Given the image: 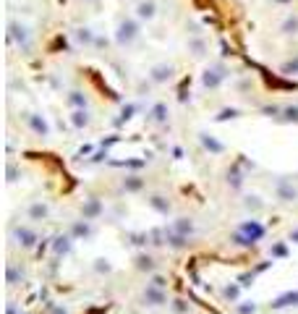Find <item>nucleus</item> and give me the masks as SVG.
Here are the masks:
<instances>
[{
    "label": "nucleus",
    "instance_id": "nucleus-37",
    "mask_svg": "<svg viewBox=\"0 0 298 314\" xmlns=\"http://www.w3.org/2000/svg\"><path fill=\"white\" fill-rule=\"evenodd\" d=\"M227 118H238V110L231 107V110H222V113L217 116V121H227Z\"/></svg>",
    "mask_w": 298,
    "mask_h": 314
},
{
    "label": "nucleus",
    "instance_id": "nucleus-21",
    "mask_svg": "<svg viewBox=\"0 0 298 314\" xmlns=\"http://www.w3.org/2000/svg\"><path fill=\"white\" fill-rule=\"evenodd\" d=\"M136 16H139L142 21H152L157 16V3L154 0H142L139 8H136Z\"/></svg>",
    "mask_w": 298,
    "mask_h": 314
},
{
    "label": "nucleus",
    "instance_id": "nucleus-23",
    "mask_svg": "<svg viewBox=\"0 0 298 314\" xmlns=\"http://www.w3.org/2000/svg\"><path fill=\"white\" fill-rule=\"evenodd\" d=\"M241 165L243 163H236L231 170H227V186H231V189H243V170H241Z\"/></svg>",
    "mask_w": 298,
    "mask_h": 314
},
{
    "label": "nucleus",
    "instance_id": "nucleus-5",
    "mask_svg": "<svg viewBox=\"0 0 298 314\" xmlns=\"http://www.w3.org/2000/svg\"><path fill=\"white\" fill-rule=\"evenodd\" d=\"M24 121L32 128L34 137H42V139L50 137V123H48V118H44L42 113H24Z\"/></svg>",
    "mask_w": 298,
    "mask_h": 314
},
{
    "label": "nucleus",
    "instance_id": "nucleus-15",
    "mask_svg": "<svg viewBox=\"0 0 298 314\" xmlns=\"http://www.w3.org/2000/svg\"><path fill=\"white\" fill-rule=\"evenodd\" d=\"M165 246H168V249H173V252H183L189 246V236H180L173 228H165Z\"/></svg>",
    "mask_w": 298,
    "mask_h": 314
},
{
    "label": "nucleus",
    "instance_id": "nucleus-43",
    "mask_svg": "<svg viewBox=\"0 0 298 314\" xmlns=\"http://www.w3.org/2000/svg\"><path fill=\"white\" fill-rule=\"evenodd\" d=\"M21 314H29V311H21Z\"/></svg>",
    "mask_w": 298,
    "mask_h": 314
},
{
    "label": "nucleus",
    "instance_id": "nucleus-9",
    "mask_svg": "<svg viewBox=\"0 0 298 314\" xmlns=\"http://www.w3.org/2000/svg\"><path fill=\"white\" fill-rule=\"evenodd\" d=\"M102 212H105V205L97 196L84 199V205H81V217L84 220H97V217H102Z\"/></svg>",
    "mask_w": 298,
    "mask_h": 314
},
{
    "label": "nucleus",
    "instance_id": "nucleus-8",
    "mask_svg": "<svg viewBox=\"0 0 298 314\" xmlns=\"http://www.w3.org/2000/svg\"><path fill=\"white\" fill-rule=\"evenodd\" d=\"M147 205H149V210H154L157 215H163V217H168L173 212V205H170V199L165 194H149Z\"/></svg>",
    "mask_w": 298,
    "mask_h": 314
},
{
    "label": "nucleus",
    "instance_id": "nucleus-33",
    "mask_svg": "<svg viewBox=\"0 0 298 314\" xmlns=\"http://www.w3.org/2000/svg\"><path fill=\"white\" fill-rule=\"evenodd\" d=\"M257 309H259V306H257L254 301H241V304H236V311H238V314H257Z\"/></svg>",
    "mask_w": 298,
    "mask_h": 314
},
{
    "label": "nucleus",
    "instance_id": "nucleus-10",
    "mask_svg": "<svg viewBox=\"0 0 298 314\" xmlns=\"http://www.w3.org/2000/svg\"><path fill=\"white\" fill-rule=\"evenodd\" d=\"M199 144L204 147V152H210V154H225V149H227L220 139H215L207 131H199Z\"/></svg>",
    "mask_w": 298,
    "mask_h": 314
},
{
    "label": "nucleus",
    "instance_id": "nucleus-31",
    "mask_svg": "<svg viewBox=\"0 0 298 314\" xmlns=\"http://www.w3.org/2000/svg\"><path fill=\"white\" fill-rule=\"evenodd\" d=\"M95 273H97V275H110V273H112V264H110V259H105V257L95 259Z\"/></svg>",
    "mask_w": 298,
    "mask_h": 314
},
{
    "label": "nucleus",
    "instance_id": "nucleus-22",
    "mask_svg": "<svg viewBox=\"0 0 298 314\" xmlns=\"http://www.w3.org/2000/svg\"><path fill=\"white\" fill-rule=\"evenodd\" d=\"M65 102H68V107H74V110H81V107H86V110H89V97H86L84 92H79V89L68 92Z\"/></svg>",
    "mask_w": 298,
    "mask_h": 314
},
{
    "label": "nucleus",
    "instance_id": "nucleus-28",
    "mask_svg": "<svg viewBox=\"0 0 298 314\" xmlns=\"http://www.w3.org/2000/svg\"><path fill=\"white\" fill-rule=\"evenodd\" d=\"M6 280H8V285H18L21 280H24V270H18V267L11 262L6 267Z\"/></svg>",
    "mask_w": 298,
    "mask_h": 314
},
{
    "label": "nucleus",
    "instance_id": "nucleus-25",
    "mask_svg": "<svg viewBox=\"0 0 298 314\" xmlns=\"http://www.w3.org/2000/svg\"><path fill=\"white\" fill-rule=\"evenodd\" d=\"M243 210H246V212H251V215L262 212V210H264V201H262V196H257V194H248V196H243Z\"/></svg>",
    "mask_w": 298,
    "mask_h": 314
},
{
    "label": "nucleus",
    "instance_id": "nucleus-24",
    "mask_svg": "<svg viewBox=\"0 0 298 314\" xmlns=\"http://www.w3.org/2000/svg\"><path fill=\"white\" fill-rule=\"evenodd\" d=\"M71 241H74L71 233H68V236H58V238L53 241V252H55V257H63V254L71 252Z\"/></svg>",
    "mask_w": 298,
    "mask_h": 314
},
{
    "label": "nucleus",
    "instance_id": "nucleus-7",
    "mask_svg": "<svg viewBox=\"0 0 298 314\" xmlns=\"http://www.w3.org/2000/svg\"><path fill=\"white\" fill-rule=\"evenodd\" d=\"M13 238H16V243L21 246V249H34V243L39 241L37 233L29 226H16L13 228Z\"/></svg>",
    "mask_w": 298,
    "mask_h": 314
},
{
    "label": "nucleus",
    "instance_id": "nucleus-39",
    "mask_svg": "<svg viewBox=\"0 0 298 314\" xmlns=\"http://www.w3.org/2000/svg\"><path fill=\"white\" fill-rule=\"evenodd\" d=\"M283 71H285V74H290V71L295 74V71H298V60H293V63H288V65H285V69H283Z\"/></svg>",
    "mask_w": 298,
    "mask_h": 314
},
{
    "label": "nucleus",
    "instance_id": "nucleus-3",
    "mask_svg": "<svg viewBox=\"0 0 298 314\" xmlns=\"http://www.w3.org/2000/svg\"><path fill=\"white\" fill-rule=\"evenodd\" d=\"M274 199H278L280 205H293V201L298 199V189L293 186V181H288V178H278V181H274Z\"/></svg>",
    "mask_w": 298,
    "mask_h": 314
},
{
    "label": "nucleus",
    "instance_id": "nucleus-6",
    "mask_svg": "<svg viewBox=\"0 0 298 314\" xmlns=\"http://www.w3.org/2000/svg\"><path fill=\"white\" fill-rule=\"evenodd\" d=\"M227 79V69L222 63H217V65H212V69H207L204 71V79H201V84L207 86V89H217L222 81Z\"/></svg>",
    "mask_w": 298,
    "mask_h": 314
},
{
    "label": "nucleus",
    "instance_id": "nucleus-4",
    "mask_svg": "<svg viewBox=\"0 0 298 314\" xmlns=\"http://www.w3.org/2000/svg\"><path fill=\"white\" fill-rule=\"evenodd\" d=\"M142 301H144V306H165L168 304V294H165V288H159V285H154V283H149L147 288H144V294H142Z\"/></svg>",
    "mask_w": 298,
    "mask_h": 314
},
{
    "label": "nucleus",
    "instance_id": "nucleus-34",
    "mask_svg": "<svg viewBox=\"0 0 298 314\" xmlns=\"http://www.w3.org/2000/svg\"><path fill=\"white\" fill-rule=\"evenodd\" d=\"M283 32H285V34H295V32H298V16H288V18H285Z\"/></svg>",
    "mask_w": 298,
    "mask_h": 314
},
{
    "label": "nucleus",
    "instance_id": "nucleus-30",
    "mask_svg": "<svg viewBox=\"0 0 298 314\" xmlns=\"http://www.w3.org/2000/svg\"><path fill=\"white\" fill-rule=\"evenodd\" d=\"M280 121H285V123H298V105H285L283 113H280Z\"/></svg>",
    "mask_w": 298,
    "mask_h": 314
},
{
    "label": "nucleus",
    "instance_id": "nucleus-14",
    "mask_svg": "<svg viewBox=\"0 0 298 314\" xmlns=\"http://www.w3.org/2000/svg\"><path fill=\"white\" fill-rule=\"evenodd\" d=\"M11 42H16L18 48H29V29L24 27V24H18V21H11Z\"/></svg>",
    "mask_w": 298,
    "mask_h": 314
},
{
    "label": "nucleus",
    "instance_id": "nucleus-26",
    "mask_svg": "<svg viewBox=\"0 0 298 314\" xmlns=\"http://www.w3.org/2000/svg\"><path fill=\"white\" fill-rule=\"evenodd\" d=\"M71 123H74L76 128H86V126L91 123V116H89V110H86V107H81V110H74V116H71Z\"/></svg>",
    "mask_w": 298,
    "mask_h": 314
},
{
    "label": "nucleus",
    "instance_id": "nucleus-42",
    "mask_svg": "<svg viewBox=\"0 0 298 314\" xmlns=\"http://www.w3.org/2000/svg\"><path fill=\"white\" fill-rule=\"evenodd\" d=\"M290 241H293V243H298V228H295V231H290Z\"/></svg>",
    "mask_w": 298,
    "mask_h": 314
},
{
    "label": "nucleus",
    "instance_id": "nucleus-17",
    "mask_svg": "<svg viewBox=\"0 0 298 314\" xmlns=\"http://www.w3.org/2000/svg\"><path fill=\"white\" fill-rule=\"evenodd\" d=\"M170 76H173V65L170 63H157L154 69L149 71V79L154 84H165V81H170Z\"/></svg>",
    "mask_w": 298,
    "mask_h": 314
},
{
    "label": "nucleus",
    "instance_id": "nucleus-11",
    "mask_svg": "<svg viewBox=\"0 0 298 314\" xmlns=\"http://www.w3.org/2000/svg\"><path fill=\"white\" fill-rule=\"evenodd\" d=\"M68 233L74 236V241H81V238H91L95 236V228H91V220H74L71 228H68Z\"/></svg>",
    "mask_w": 298,
    "mask_h": 314
},
{
    "label": "nucleus",
    "instance_id": "nucleus-27",
    "mask_svg": "<svg viewBox=\"0 0 298 314\" xmlns=\"http://www.w3.org/2000/svg\"><path fill=\"white\" fill-rule=\"evenodd\" d=\"M76 42H79V44H86V48H91V44L97 42V37H95V32H91L89 27H81V29H76Z\"/></svg>",
    "mask_w": 298,
    "mask_h": 314
},
{
    "label": "nucleus",
    "instance_id": "nucleus-20",
    "mask_svg": "<svg viewBox=\"0 0 298 314\" xmlns=\"http://www.w3.org/2000/svg\"><path fill=\"white\" fill-rule=\"evenodd\" d=\"M133 267L136 270H142V273H154V267H157V262H154V257L152 254H136V259H133Z\"/></svg>",
    "mask_w": 298,
    "mask_h": 314
},
{
    "label": "nucleus",
    "instance_id": "nucleus-19",
    "mask_svg": "<svg viewBox=\"0 0 298 314\" xmlns=\"http://www.w3.org/2000/svg\"><path fill=\"white\" fill-rule=\"evenodd\" d=\"M27 215H29V220H44V217L50 215V205H48V201H42V199L39 201H32Z\"/></svg>",
    "mask_w": 298,
    "mask_h": 314
},
{
    "label": "nucleus",
    "instance_id": "nucleus-13",
    "mask_svg": "<svg viewBox=\"0 0 298 314\" xmlns=\"http://www.w3.org/2000/svg\"><path fill=\"white\" fill-rule=\"evenodd\" d=\"M168 116H170L168 105H165V102H154V105H152V110L147 113V121H149V123H154V126H165V123H168Z\"/></svg>",
    "mask_w": 298,
    "mask_h": 314
},
{
    "label": "nucleus",
    "instance_id": "nucleus-41",
    "mask_svg": "<svg viewBox=\"0 0 298 314\" xmlns=\"http://www.w3.org/2000/svg\"><path fill=\"white\" fill-rule=\"evenodd\" d=\"M6 314H21V311H18V306L11 301V304H8V309H6Z\"/></svg>",
    "mask_w": 298,
    "mask_h": 314
},
{
    "label": "nucleus",
    "instance_id": "nucleus-36",
    "mask_svg": "<svg viewBox=\"0 0 298 314\" xmlns=\"http://www.w3.org/2000/svg\"><path fill=\"white\" fill-rule=\"evenodd\" d=\"M173 311L186 314V311H189V304H186V301H180V299H175V301H173Z\"/></svg>",
    "mask_w": 298,
    "mask_h": 314
},
{
    "label": "nucleus",
    "instance_id": "nucleus-12",
    "mask_svg": "<svg viewBox=\"0 0 298 314\" xmlns=\"http://www.w3.org/2000/svg\"><path fill=\"white\" fill-rule=\"evenodd\" d=\"M295 306H298V290H285V294L269 301V309H295Z\"/></svg>",
    "mask_w": 298,
    "mask_h": 314
},
{
    "label": "nucleus",
    "instance_id": "nucleus-32",
    "mask_svg": "<svg viewBox=\"0 0 298 314\" xmlns=\"http://www.w3.org/2000/svg\"><path fill=\"white\" fill-rule=\"evenodd\" d=\"M269 254H272V259H274V257H288V243H285V241H278V243H272Z\"/></svg>",
    "mask_w": 298,
    "mask_h": 314
},
{
    "label": "nucleus",
    "instance_id": "nucleus-38",
    "mask_svg": "<svg viewBox=\"0 0 298 314\" xmlns=\"http://www.w3.org/2000/svg\"><path fill=\"white\" fill-rule=\"evenodd\" d=\"M152 283H154V285H159V288H165V283H168V280H165L163 275H154V278H152Z\"/></svg>",
    "mask_w": 298,
    "mask_h": 314
},
{
    "label": "nucleus",
    "instance_id": "nucleus-40",
    "mask_svg": "<svg viewBox=\"0 0 298 314\" xmlns=\"http://www.w3.org/2000/svg\"><path fill=\"white\" fill-rule=\"evenodd\" d=\"M50 314H68V309H65V306H53Z\"/></svg>",
    "mask_w": 298,
    "mask_h": 314
},
{
    "label": "nucleus",
    "instance_id": "nucleus-2",
    "mask_svg": "<svg viewBox=\"0 0 298 314\" xmlns=\"http://www.w3.org/2000/svg\"><path fill=\"white\" fill-rule=\"evenodd\" d=\"M139 24H136L133 18H121L118 21V29H116V42L118 48H128V44H133L136 39H139Z\"/></svg>",
    "mask_w": 298,
    "mask_h": 314
},
{
    "label": "nucleus",
    "instance_id": "nucleus-1",
    "mask_svg": "<svg viewBox=\"0 0 298 314\" xmlns=\"http://www.w3.org/2000/svg\"><path fill=\"white\" fill-rule=\"evenodd\" d=\"M267 233V228L262 226L259 220H246L238 226V231L233 233V243L236 246H243V249H251V246H257V241H262Z\"/></svg>",
    "mask_w": 298,
    "mask_h": 314
},
{
    "label": "nucleus",
    "instance_id": "nucleus-29",
    "mask_svg": "<svg viewBox=\"0 0 298 314\" xmlns=\"http://www.w3.org/2000/svg\"><path fill=\"white\" fill-rule=\"evenodd\" d=\"M241 288H243L241 283H231V285H225V288H222V296H225L227 301H231V304H236V301L241 299Z\"/></svg>",
    "mask_w": 298,
    "mask_h": 314
},
{
    "label": "nucleus",
    "instance_id": "nucleus-35",
    "mask_svg": "<svg viewBox=\"0 0 298 314\" xmlns=\"http://www.w3.org/2000/svg\"><path fill=\"white\" fill-rule=\"evenodd\" d=\"M6 175H8V184H16V181H18V170H16V165H13V163H8Z\"/></svg>",
    "mask_w": 298,
    "mask_h": 314
},
{
    "label": "nucleus",
    "instance_id": "nucleus-18",
    "mask_svg": "<svg viewBox=\"0 0 298 314\" xmlns=\"http://www.w3.org/2000/svg\"><path fill=\"white\" fill-rule=\"evenodd\" d=\"M168 228H173L175 233H180V236H194V231H196V226H194V220L191 217H175L173 222H170V226Z\"/></svg>",
    "mask_w": 298,
    "mask_h": 314
},
{
    "label": "nucleus",
    "instance_id": "nucleus-16",
    "mask_svg": "<svg viewBox=\"0 0 298 314\" xmlns=\"http://www.w3.org/2000/svg\"><path fill=\"white\" fill-rule=\"evenodd\" d=\"M144 186H147V181H144L142 175H136V173L123 175V181H121V189L126 194H139V191H144Z\"/></svg>",
    "mask_w": 298,
    "mask_h": 314
}]
</instances>
